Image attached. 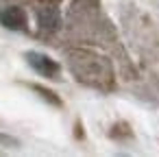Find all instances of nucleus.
I'll return each instance as SVG.
<instances>
[{
    "label": "nucleus",
    "instance_id": "f257e3e1",
    "mask_svg": "<svg viewBox=\"0 0 159 157\" xmlns=\"http://www.w3.org/2000/svg\"><path fill=\"white\" fill-rule=\"evenodd\" d=\"M72 72L76 74L79 81L96 87H107L111 81V68L102 57L89 55V53H72Z\"/></svg>",
    "mask_w": 159,
    "mask_h": 157
},
{
    "label": "nucleus",
    "instance_id": "f03ea898",
    "mask_svg": "<svg viewBox=\"0 0 159 157\" xmlns=\"http://www.w3.org/2000/svg\"><path fill=\"white\" fill-rule=\"evenodd\" d=\"M26 59H29V63H31L39 74H44V76H48V79H57V74H59V63L52 61L50 57L39 55V53H29Z\"/></svg>",
    "mask_w": 159,
    "mask_h": 157
},
{
    "label": "nucleus",
    "instance_id": "7ed1b4c3",
    "mask_svg": "<svg viewBox=\"0 0 159 157\" xmlns=\"http://www.w3.org/2000/svg\"><path fill=\"white\" fill-rule=\"evenodd\" d=\"M0 24L11 31H24L26 29V13L20 7H7L0 11Z\"/></svg>",
    "mask_w": 159,
    "mask_h": 157
},
{
    "label": "nucleus",
    "instance_id": "20e7f679",
    "mask_svg": "<svg viewBox=\"0 0 159 157\" xmlns=\"http://www.w3.org/2000/svg\"><path fill=\"white\" fill-rule=\"evenodd\" d=\"M39 26L42 31H57L59 29V11L55 7H46L39 11Z\"/></svg>",
    "mask_w": 159,
    "mask_h": 157
}]
</instances>
